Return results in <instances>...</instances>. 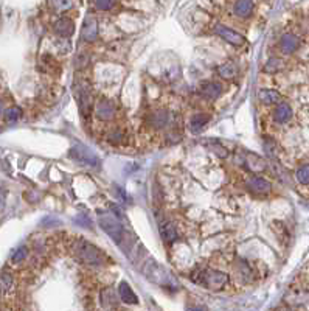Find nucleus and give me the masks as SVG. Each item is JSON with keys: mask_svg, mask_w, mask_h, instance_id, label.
Returning <instances> with one entry per match:
<instances>
[{"mask_svg": "<svg viewBox=\"0 0 309 311\" xmlns=\"http://www.w3.org/2000/svg\"><path fill=\"white\" fill-rule=\"evenodd\" d=\"M75 254L79 260L85 265L92 266H99L105 263V254H102L96 246H93L89 241H85L84 238H78L75 241Z\"/></svg>", "mask_w": 309, "mask_h": 311, "instance_id": "1", "label": "nucleus"}, {"mask_svg": "<svg viewBox=\"0 0 309 311\" xmlns=\"http://www.w3.org/2000/svg\"><path fill=\"white\" fill-rule=\"evenodd\" d=\"M98 219H99V226L105 230L115 243H122V240L125 237V229L122 221L118 219L117 215L111 213V212H99L98 213Z\"/></svg>", "mask_w": 309, "mask_h": 311, "instance_id": "2", "label": "nucleus"}, {"mask_svg": "<svg viewBox=\"0 0 309 311\" xmlns=\"http://www.w3.org/2000/svg\"><path fill=\"white\" fill-rule=\"evenodd\" d=\"M143 274L151 282L157 283L160 286H166V288L176 286V280L173 275H171V272L166 268L157 265L156 262H148L143 268Z\"/></svg>", "mask_w": 309, "mask_h": 311, "instance_id": "3", "label": "nucleus"}, {"mask_svg": "<svg viewBox=\"0 0 309 311\" xmlns=\"http://www.w3.org/2000/svg\"><path fill=\"white\" fill-rule=\"evenodd\" d=\"M196 283L203 285L207 289L219 291L229 283V275L226 272H221L216 269H207L199 272V279H193Z\"/></svg>", "mask_w": 309, "mask_h": 311, "instance_id": "4", "label": "nucleus"}, {"mask_svg": "<svg viewBox=\"0 0 309 311\" xmlns=\"http://www.w3.org/2000/svg\"><path fill=\"white\" fill-rule=\"evenodd\" d=\"M70 158L79 164V165H92V167H96L99 164L98 158L95 156V152L87 148V146H84V145H75L72 149H70Z\"/></svg>", "mask_w": 309, "mask_h": 311, "instance_id": "5", "label": "nucleus"}, {"mask_svg": "<svg viewBox=\"0 0 309 311\" xmlns=\"http://www.w3.org/2000/svg\"><path fill=\"white\" fill-rule=\"evenodd\" d=\"M215 33L218 34V36H221L222 39H224L226 42H229L232 45H236V47L243 45L246 42L243 34H239L238 31H235V30H232V28H229L226 25H216L215 27Z\"/></svg>", "mask_w": 309, "mask_h": 311, "instance_id": "6", "label": "nucleus"}, {"mask_svg": "<svg viewBox=\"0 0 309 311\" xmlns=\"http://www.w3.org/2000/svg\"><path fill=\"white\" fill-rule=\"evenodd\" d=\"M95 115L102 120V122H111L115 117V105L108 100V98H101L95 103Z\"/></svg>", "mask_w": 309, "mask_h": 311, "instance_id": "7", "label": "nucleus"}, {"mask_svg": "<svg viewBox=\"0 0 309 311\" xmlns=\"http://www.w3.org/2000/svg\"><path fill=\"white\" fill-rule=\"evenodd\" d=\"M244 165L252 173H263L267 168L266 161L261 158V156L255 154V152H247L244 156Z\"/></svg>", "mask_w": 309, "mask_h": 311, "instance_id": "8", "label": "nucleus"}, {"mask_svg": "<svg viewBox=\"0 0 309 311\" xmlns=\"http://www.w3.org/2000/svg\"><path fill=\"white\" fill-rule=\"evenodd\" d=\"M81 38L87 42H92L98 38V22L95 17H87L84 21L82 30H81Z\"/></svg>", "mask_w": 309, "mask_h": 311, "instance_id": "9", "label": "nucleus"}, {"mask_svg": "<svg viewBox=\"0 0 309 311\" xmlns=\"http://www.w3.org/2000/svg\"><path fill=\"white\" fill-rule=\"evenodd\" d=\"M247 188L253 193H258V195H264V193H269L270 188H272V184L267 181V179H263V178H250L247 181Z\"/></svg>", "mask_w": 309, "mask_h": 311, "instance_id": "10", "label": "nucleus"}, {"mask_svg": "<svg viewBox=\"0 0 309 311\" xmlns=\"http://www.w3.org/2000/svg\"><path fill=\"white\" fill-rule=\"evenodd\" d=\"M55 31L61 38H68L75 33V24L72 19H68V17H61L55 24Z\"/></svg>", "mask_w": 309, "mask_h": 311, "instance_id": "11", "label": "nucleus"}, {"mask_svg": "<svg viewBox=\"0 0 309 311\" xmlns=\"http://www.w3.org/2000/svg\"><path fill=\"white\" fill-rule=\"evenodd\" d=\"M200 94H202L205 98H209V100H216V98L221 97L222 88H221V84H218V83L207 81V83H202V84H200Z\"/></svg>", "mask_w": 309, "mask_h": 311, "instance_id": "12", "label": "nucleus"}, {"mask_svg": "<svg viewBox=\"0 0 309 311\" xmlns=\"http://www.w3.org/2000/svg\"><path fill=\"white\" fill-rule=\"evenodd\" d=\"M298 45H300V39L292 33L283 34V38L280 41V48L283 53H292V51L298 48Z\"/></svg>", "mask_w": 309, "mask_h": 311, "instance_id": "13", "label": "nucleus"}, {"mask_svg": "<svg viewBox=\"0 0 309 311\" xmlns=\"http://www.w3.org/2000/svg\"><path fill=\"white\" fill-rule=\"evenodd\" d=\"M292 118V109L287 103H278V106L273 111V120L277 123H286Z\"/></svg>", "mask_w": 309, "mask_h": 311, "instance_id": "14", "label": "nucleus"}, {"mask_svg": "<svg viewBox=\"0 0 309 311\" xmlns=\"http://www.w3.org/2000/svg\"><path fill=\"white\" fill-rule=\"evenodd\" d=\"M101 305L105 308H114L118 303V296H117V291L112 286H108L101 291Z\"/></svg>", "mask_w": 309, "mask_h": 311, "instance_id": "15", "label": "nucleus"}, {"mask_svg": "<svg viewBox=\"0 0 309 311\" xmlns=\"http://www.w3.org/2000/svg\"><path fill=\"white\" fill-rule=\"evenodd\" d=\"M118 296H120V299H122L125 303L134 305V303L139 302V299H137V296H135V292L132 291V288L126 282L120 283V286H118Z\"/></svg>", "mask_w": 309, "mask_h": 311, "instance_id": "16", "label": "nucleus"}, {"mask_svg": "<svg viewBox=\"0 0 309 311\" xmlns=\"http://www.w3.org/2000/svg\"><path fill=\"white\" fill-rule=\"evenodd\" d=\"M209 122H210V117L207 114H194L190 120V131L193 134H199Z\"/></svg>", "mask_w": 309, "mask_h": 311, "instance_id": "17", "label": "nucleus"}, {"mask_svg": "<svg viewBox=\"0 0 309 311\" xmlns=\"http://www.w3.org/2000/svg\"><path fill=\"white\" fill-rule=\"evenodd\" d=\"M160 235L162 238L166 241V243H173V241L177 240V230H176V226L173 222H162L160 224Z\"/></svg>", "mask_w": 309, "mask_h": 311, "instance_id": "18", "label": "nucleus"}, {"mask_svg": "<svg viewBox=\"0 0 309 311\" xmlns=\"http://www.w3.org/2000/svg\"><path fill=\"white\" fill-rule=\"evenodd\" d=\"M258 98L261 103H264V105H273V103L281 101V95L273 89H261L258 92Z\"/></svg>", "mask_w": 309, "mask_h": 311, "instance_id": "19", "label": "nucleus"}, {"mask_svg": "<svg viewBox=\"0 0 309 311\" xmlns=\"http://www.w3.org/2000/svg\"><path fill=\"white\" fill-rule=\"evenodd\" d=\"M252 10H253V2H252V0H236V4L233 7L235 14L239 16V17L250 16Z\"/></svg>", "mask_w": 309, "mask_h": 311, "instance_id": "20", "label": "nucleus"}, {"mask_svg": "<svg viewBox=\"0 0 309 311\" xmlns=\"http://www.w3.org/2000/svg\"><path fill=\"white\" fill-rule=\"evenodd\" d=\"M168 122H169V114L166 111H162V109L156 111L151 117V125L154 128H163L168 125Z\"/></svg>", "mask_w": 309, "mask_h": 311, "instance_id": "21", "label": "nucleus"}, {"mask_svg": "<svg viewBox=\"0 0 309 311\" xmlns=\"http://www.w3.org/2000/svg\"><path fill=\"white\" fill-rule=\"evenodd\" d=\"M14 288V279L10 272H2L0 274V292L2 294H10Z\"/></svg>", "mask_w": 309, "mask_h": 311, "instance_id": "22", "label": "nucleus"}, {"mask_svg": "<svg viewBox=\"0 0 309 311\" xmlns=\"http://www.w3.org/2000/svg\"><path fill=\"white\" fill-rule=\"evenodd\" d=\"M218 75L224 80H233L236 76V67L232 62H226V64H221L218 68Z\"/></svg>", "mask_w": 309, "mask_h": 311, "instance_id": "23", "label": "nucleus"}, {"mask_svg": "<svg viewBox=\"0 0 309 311\" xmlns=\"http://www.w3.org/2000/svg\"><path fill=\"white\" fill-rule=\"evenodd\" d=\"M79 109L82 115H87L90 111V92L87 89H82L79 94Z\"/></svg>", "mask_w": 309, "mask_h": 311, "instance_id": "24", "label": "nucleus"}, {"mask_svg": "<svg viewBox=\"0 0 309 311\" xmlns=\"http://www.w3.org/2000/svg\"><path fill=\"white\" fill-rule=\"evenodd\" d=\"M283 68V61L280 59V58H270L267 62H266V65H264V68L263 70L266 72V73H270V75H273V73H277V72H280Z\"/></svg>", "mask_w": 309, "mask_h": 311, "instance_id": "25", "label": "nucleus"}, {"mask_svg": "<svg viewBox=\"0 0 309 311\" xmlns=\"http://www.w3.org/2000/svg\"><path fill=\"white\" fill-rule=\"evenodd\" d=\"M4 117H5L7 123H14V122H17V120L22 117V109L19 106H11V108H8L5 111Z\"/></svg>", "mask_w": 309, "mask_h": 311, "instance_id": "26", "label": "nucleus"}, {"mask_svg": "<svg viewBox=\"0 0 309 311\" xmlns=\"http://www.w3.org/2000/svg\"><path fill=\"white\" fill-rule=\"evenodd\" d=\"M295 178H297V181H298L300 184H303V185H309V164L301 165V167L297 170Z\"/></svg>", "mask_w": 309, "mask_h": 311, "instance_id": "27", "label": "nucleus"}, {"mask_svg": "<svg viewBox=\"0 0 309 311\" xmlns=\"http://www.w3.org/2000/svg\"><path fill=\"white\" fill-rule=\"evenodd\" d=\"M28 257V249L25 248V246H22V248H19L17 251H14V254H13V257H11V263H14V265H19V263H22L25 258Z\"/></svg>", "mask_w": 309, "mask_h": 311, "instance_id": "28", "label": "nucleus"}, {"mask_svg": "<svg viewBox=\"0 0 309 311\" xmlns=\"http://www.w3.org/2000/svg\"><path fill=\"white\" fill-rule=\"evenodd\" d=\"M115 2H117V0H93L95 7L99 11H109V10H112Z\"/></svg>", "mask_w": 309, "mask_h": 311, "instance_id": "29", "label": "nucleus"}, {"mask_svg": "<svg viewBox=\"0 0 309 311\" xmlns=\"http://www.w3.org/2000/svg\"><path fill=\"white\" fill-rule=\"evenodd\" d=\"M89 61H90V56L85 53V51H81V53L76 56V59H75V65H76V68L78 70H81L82 67H85L89 64Z\"/></svg>", "mask_w": 309, "mask_h": 311, "instance_id": "30", "label": "nucleus"}, {"mask_svg": "<svg viewBox=\"0 0 309 311\" xmlns=\"http://www.w3.org/2000/svg\"><path fill=\"white\" fill-rule=\"evenodd\" d=\"M123 137H125L123 132L117 128V129H112V131L108 134V140H109L111 143H120V142L123 140Z\"/></svg>", "mask_w": 309, "mask_h": 311, "instance_id": "31", "label": "nucleus"}, {"mask_svg": "<svg viewBox=\"0 0 309 311\" xmlns=\"http://www.w3.org/2000/svg\"><path fill=\"white\" fill-rule=\"evenodd\" d=\"M212 149L215 151V154H218V156H219V158H227V156H229L227 148H224V146H222L221 143H218V142L212 143Z\"/></svg>", "mask_w": 309, "mask_h": 311, "instance_id": "32", "label": "nucleus"}, {"mask_svg": "<svg viewBox=\"0 0 309 311\" xmlns=\"http://www.w3.org/2000/svg\"><path fill=\"white\" fill-rule=\"evenodd\" d=\"M55 7L59 11H67L72 7V0H55Z\"/></svg>", "mask_w": 309, "mask_h": 311, "instance_id": "33", "label": "nucleus"}]
</instances>
